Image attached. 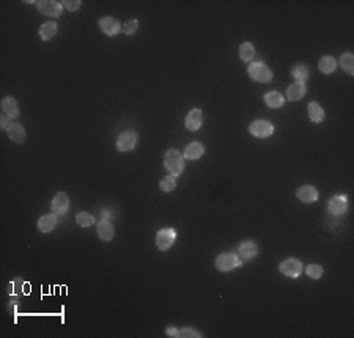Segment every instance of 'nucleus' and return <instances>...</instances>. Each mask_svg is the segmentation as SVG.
<instances>
[{
	"label": "nucleus",
	"instance_id": "obj_31",
	"mask_svg": "<svg viewBox=\"0 0 354 338\" xmlns=\"http://www.w3.org/2000/svg\"><path fill=\"white\" fill-rule=\"evenodd\" d=\"M122 29L126 35H134L137 30H139V21L137 19H128L123 25Z\"/></svg>",
	"mask_w": 354,
	"mask_h": 338
},
{
	"label": "nucleus",
	"instance_id": "obj_21",
	"mask_svg": "<svg viewBox=\"0 0 354 338\" xmlns=\"http://www.w3.org/2000/svg\"><path fill=\"white\" fill-rule=\"evenodd\" d=\"M57 225V215L55 214H46L38 220L37 227L41 233H50Z\"/></svg>",
	"mask_w": 354,
	"mask_h": 338
},
{
	"label": "nucleus",
	"instance_id": "obj_22",
	"mask_svg": "<svg viewBox=\"0 0 354 338\" xmlns=\"http://www.w3.org/2000/svg\"><path fill=\"white\" fill-rule=\"evenodd\" d=\"M307 112H309V118H310V121H312V123H321V121L324 120V110H323V107L319 106L318 102H315V101L309 102Z\"/></svg>",
	"mask_w": 354,
	"mask_h": 338
},
{
	"label": "nucleus",
	"instance_id": "obj_14",
	"mask_svg": "<svg viewBox=\"0 0 354 338\" xmlns=\"http://www.w3.org/2000/svg\"><path fill=\"white\" fill-rule=\"evenodd\" d=\"M296 197L302 203L310 205V203H315L319 195H318V190L313 186H301L296 190Z\"/></svg>",
	"mask_w": 354,
	"mask_h": 338
},
{
	"label": "nucleus",
	"instance_id": "obj_5",
	"mask_svg": "<svg viewBox=\"0 0 354 338\" xmlns=\"http://www.w3.org/2000/svg\"><path fill=\"white\" fill-rule=\"evenodd\" d=\"M137 142H139V137L137 134L133 131V129H129V131H125L118 135L117 138V150L122 151V153H128V151H133L135 148Z\"/></svg>",
	"mask_w": 354,
	"mask_h": 338
},
{
	"label": "nucleus",
	"instance_id": "obj_34",
	"mask_svg": "<svg viewBox=\"0 0 354 338\" xmlns=\"http://www.w3.org/2000/svg\"><path fill=\"white\" fill-rule=\"evenodd\" d=\"M0 125H2L3 129H8V126L11 125L10 117H8V115H2V118H0Z\"/></svg>",
	"mask_w": 354,
	"mask_h": 338
},
{
	"label": "nucleus",
	"instance_id": "obj_2",
	"mask_svg": "<svg viewBox=\"0 0 354 338\" xmlns=\"http://www.w3.org/2000/svg\"><path fill=\"white\" fill-rule=\"evenodd\" d=\"M247 74L252 81L258 84H269L272 81V71L263 62H250L247 66Z\"/></svg>",
	"mask_w": 354,
	"mask_h": 338
},
{
	"label": "nucleus",
	"instance_id": "obj_9",
	"mask_svg": "<svg viewBox=\"0 0 354 338\" xmlns=\"http://www.w3.org/2000/svg\"><path fill=\"white\" fill-rule=\"evenodd\" d=\"M98 25H99L101 32L107 35V37H117V35L122 32V24H120L115 17H110V16L101 17L98 21Z\"/></svg>",
	"mask_w": 354,
	"mask_h": 338
},
{
	"label": "nucleus",
	"instance_id": "obj_33",
	"mask_svg": "<svg viewBox=\"0 0 354 338\" xmlns=\"http://www.w3.org/2000/svg\"><path fill=\"white\" fill-rule=\"evenodd\" d=\"M81 5H82V3L79 2V0H65V2H63V6L66 8V10H70V11L79 10Z\"/></svg>",
	"mask_w": 354,
	"mask_h": 338
},
{
	"label": "nucleus",
	"instance_id": "obj_16",
	"mask_svg": "<svg viewBox=\"0 0 354 338\" xmlns=\"http://www.w3.org/2000/svg\"><path fill=\"white\" fill-rule=\"evenodd\" d=\"M306 85L302 82H295L291 84L288 88H287V99L291 101V102H296L299 99H302L306 96Z\"/></svg>",
	"mask_w": 354,
	"mask_h": 338
},
{
	"label": "nucleus",
	"instance_id": "obj_13",
	"mask_svg": "<svg viewBox=\"0 0 354 338\" xmlns=\"http://www.w3.org/2000/svg\"><path fill=\"white\" fill-rule=\"evenodd\" d=\"M238 255H239V258L246 259V261H249V259H254V258L258 255V246H257V242H255V241H244V242H241V244L238 246Z\"/></svg>",
	"mask_w": 354,
	"mask_h": 338
},
{
	"label": "nucleus",
	"instance_id": "obj_7",
	"mask_svg": "<svg viewBox=\"0 0 354 338\" xmlns=\"http://www.w3.org/2000/svg\"><path fill=\"white\" fill-rule=\"evenodd\" d=\"M35 5L40 13L47 17H58L63 13V3L55 2V0H41V2H35Z\"/></svg>",
	"mask_w": 354,
	"mask_h": 338
},
{
	"label": "nucleus",
	"instance_id": "obj_10",
	"mask_svg": "<svg viewBox=\"0 0 354 338\" xmlns=\"http://www.w3.org/2000/svg\"><path fill=\"white\" fill-rule=\"evenodd\" d=\"M50 208H52V212L55 215H65L70 210V197L65 192H58L54 198L52 203H50Z\"/></svg>",
	"mask_w": 354,
	"mask_h": 338
},
{
	"label": "nucleus",
	"instance_id": "obj_6",
	"mask_svg": "<svg viewBox=\"0 0 354 338\" xmlns=\"http://www.w3.org/2000/svg\"><path fill=\"white\" fill-rule=\"evenodd\" d=\"M249 132L257 138H267L274 134V126L266 120H255L249 126Z\"/></svg>",
	"mask_w": 354,
	"mask_h": 338
},
{
	"label": "nucleus",
	"instance_id": "obj_4",
	"mask_svg": "<svg viewBox=\"0 0 354 338\" xmlns=\"http://www.w3.org/2000/svg\"><path fill=\"white\" fill-rule=\"evenodd\" d=\"M279 271L288 279H296L304 271V266L296 258H287L279 264Z\"/></svg>",
	"mask_w": 354,
	"mask_h": 338
},
{
	"label": "nucleus",
	"instance_id": "obj_35",
	"mask_svg": "<svg viewBox=\"0 0 354 338\" xmlns=\"http://www.w3.org/2000/svg\"><path fill=\"white\" fill-rule=\"evenodd\" d=\"M166 335H167V337H178V329H175V327H167V329H166Z\"/></svg>",
	"mask_w": 354,
	"mask_h": 338
},
{
	"label": "nucleus",
	"instance_id": "obj_18",
	"mask_svg": "<svg viewBox=\"0 0 354 338\" xmlns=\"http://www.w3.org/2000/svg\"><path fill=\"white\" fill-rule=\"evenodd\" d=\"M263 101H265V104H266V106L269 107V109H280L283 104H285L283 94L279 93V91H275V90L267 91V93L265 94Z\"/></svg>",
	"mask_w": 354,
	"mask_h": 338
},
{
	"label": "nucleus",
	"instance_id": "obj_24",
	"mask_svg": "<svg viewBox=\"0 0 354 338\" xmlns=\"http://www.w3.org/2000/svg\"><path fill=\"white\" fill-rule=\"evenodd\" d=\"M318 69L323 74H332L337 69V60L332 55H324L318 62Z\"/></svg>",
	"mask_w": 354,
	"mask_h": 338
},
{
	"label": "nucleus",
	"instance_id": "obj_28",
	"mask_svg": "<svg viewBox=\"0 0 354 338\" xmlns=\"http://www.w3.org/2000/svg\"><path fill=\"white\" fill-rule=\"evenodd\" d=\"M175 187H177V176H174V175H169L166 178H162L161 183H159V189L166 194L172 192Z\"/></svg>",
	"mask_w": 354,
	"mask_h": 338
},
{
	"label": "nucleus",
	"instance_id": "obj_11",
	"mask_svg": "<svg viewBox=\"0 0 354 338\" xmlns=\"http://www.w3.org/2000/svg\"><path fill=\"white\" fill-rule=\"evenodd\" d=\"M202 125H203V112L200 109H192L186 115V120H184L186 129L191 132H195L202 127Z\"/></svg>",
	"mask_w": 354,
	"mask_h": 338
},
{
	"label": "nucleus",
	"instance_id": "obj_26",
	"mask_svg": "<svg viewBox=\"0 0 354 338\" xmlns=\"http://www.w3.org/2000/svg\"><path fill=\"white\" fill-rule=\"evenodd\" d=\"M340 66L347 74L354 76V55L351 52H345L340 55Z\"/></svg>",
	"mask_w": 354,
	"mask_h": 338
},
{
	"label": "nucleus",
	"instance_id": "obj_12",
	"mask_svg": "<svg viewBox=\"0 0 354 338\" xmlns=\"http://www.w3.org/2000/svg\"><path fill=\"white\" fill-rule=\"evenodd\" d=\"M327 210L332 215H342L348 210V200L345 195H334L329 202H327Z\"/></svg>",
	"mask_w": 354,
	"mask_h": 338
},
{
	"label": "nucleus",
	"instance_id": "obj_15",
	"mask_svg": "<svg viewBox=\"0 0 354 338\" xmlns=\"http://www.w3.org/2000/svg\"><path fill=\"white\" fill-rule=\"evenodd\" d=\"M96 233H98L99 239L109 242V241L114 239V236H115V228H114V225H112L107 219H101L98 222Z\"/></svg>",
	"mask_w": 354,
	"mask_h": 338
},
{
	"label": "nucleus",
	"instance_id": "obj_30",
	"mask_svg": "<svg viewBox=\"0 0 354 338\" xmlns=\"http://www.w3.org/2000/svg\"><path fill=\"white\" fill-rule=\"evenodd\" d=\"M76 222H77V225H81V227L87 228V227H91V225L94 223V219H93V215L90 212L82 211V212H79L76 215Z\"/></svg>",
	"mask_w": 354,
	"mask_h": 338
},
{
	"label": "nucleus",
	"instance_id": "obj_32",
	"mask_svg": "<svg viewBox=\"0 0 354 338\" xmlns=\"http://www.w3.org/2000/svg\"><path fill=\"white\" fill-rule=\"evenodd\" d=\"M178 337H195V338H202L203 334H200L198 331L192 327H184V329H179L178 331Z\"/></svg>",
	"mask_w": 354,
	"mask_h": 338
},
{
	"label": "nucleus",
	"instance_id": "obj_27",
	"mask_svg": "<svg viewBox=\"0 0 354 338\" xmlns=\"http://www.w3.org/2000/svg\"><path fill=\"white\" fill-rule=\"evenodd\" d=\"M239 57L243 62H252L254 57H255V47L252 42H243V44L239 46Z\"/></svg>",
	"mask_w": 354,
	"mask_h": 338
},
{
	"label": "nucleus",
	"instance_id": "obj_29",
	"mask_svg": "<svg viewBox=\"0 0 354 338\" xmlns=\"http://www.w3.org/2000/svg\"><path fill=\"white\" fill-rule=\"evenodd\" d=\"M306 274L310 277V279H313V280H318V279H321L323 274H324V269H323V266H319L316 263H312V264H309L306 267Z\"/></svg>",
	"mask_w": 354,
	"mask_h": 338
},
{
	"label": "nucleus",
	"instance_id": "obj_17",
	"mask_svg": "<svg viewBox=\"0 0 354 338\" xmlns=\"http://www.w3.org/2000/svg\"><path fill=\"white\" fill-rule=\"evenodd\" d=\"M203 153H205V145L200 142H192L184 148V158L189 161H195V159H200Z\"/></svg>",
	"mask_w": 354,
	"mask_h": 338
},
{
	"label": "nucleus",
	"instance_id": "obj_25",
	"mask_svg": "<svg viewBox=\"0 0 354 338\" xmlns=\"http://www.w3.org/2000/svg\"><path fill=\"white\" fill-rule=\"evenodd\" d=\"M291 74H293V77L296 79V82H302V84H304V82L309 79V77H310L309 66L304 65V63H298V65L293 66Z\"/></svg>",
	"mask_w": 354,
	"mask_h": 338
},
{
	"label": "nucleus",
	"instance_id": "obj_20",
	"mask_svg": "<svg viewBox=\"0 0 354 338\" xmlns=\"http://www.w3.org/2000/svg\"><path fill=\"white\" fill-rule=\"evenodd\" d=\"M6 134L10 137V140H13L14 143H22L25 140V129L19 123H11L6 129Z\"/></svg>",
	"mask_w": 354,
	"mask_h": 338
},
{
	"label": "nucleus",
	"instance_id": "obj_3",
	"mask_svg": "<svg viewBox=\"0 0 354 338\" xmlns=\"http://www.w3.org/2000/svg\"><path fill=\"white\" fill-rule=\"evenodd\" d=\"M241 264H243V261H241L239 255L235 252H223L216 258V267H218L221 272H230L239 267Z\"/></svg>",
	"mask_w": 354,
	"mask_h": 338
},
{
	"label": "nucleus",
	"instance_id": "obj_8",
	"mask_svg": "<svg viewBox=\"0 0 354 338\" xmlns=\"http://www.w3.org/2000/svg\"><path fill=\"white\" fill-rule=\"evenodd\" d=\"M175 239H177V231L174 228H162L156 235V247L162 250V252H166V250H169L174 246Z\"/></svg>",
	"mask_w": 354,
	"mask_h": 338
},
{
	"label": "nucleus",
	"instance_id": "obj_23",
	"mask_svg": "<svg viewBox=\"0 0 354 338\" xmlns=\"http://www.w3.org/2000/svg\"><path fill=\"white\" fill-rule=\"evenodd\" d=\"M57 30H58V27H57V24L54 22V21H47V22H44L40 27V38L43 40V41H49V40H52L55 35H57Z\"/></svg>",
	"mask_w": 354,
	"mask_h": 338
},
{
	"label": "nucleus",
	"instance_id": "obj_1",
	"mask_svg": "<svg viewBox=\"0 0 354 338\" xmlns=\"http://www.w3.org/2000/svg\"><path fill=\"white\" fill-rule=\"evenodd\" d=\"M164 167H166V170H169L170 175L179 176L184 170V158L175 148L167 150L166 156H164Z\"/></svg>",
	"mask_w": 354,
	"mask_h": 338
},
{
	"label": "nucleus",
	"instance_id": "obj_19",
	"mask_svg": "<svg viewBox=\"0 0 354 338\" xmlns=\"http://www.w3.org/2000/svg\"><path fill=\"white\" fill-rule=\"evenodd\" d=\"M2 110L5 112V115H8L10 118L19 117V104L11 96H5L2 99Z\"/></svg>",
	"mask_w": 354,
	"mask_h": 338
}]
</instances>
